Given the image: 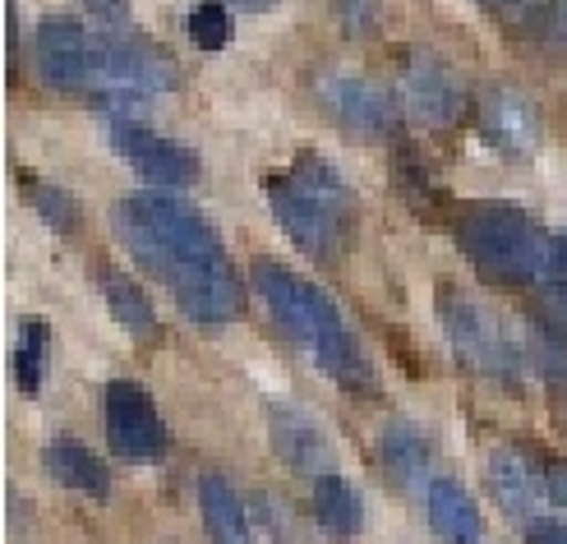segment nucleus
Instances as JSON below:
<instances>
[{
  "mask_svg": "<svg viewBox=\"0 0 567 544\" xmlns=\"http://www.w3.org/2000/svg\"><path fill=\"white\" fill-rule=\"evenodd\" d=\"M116 240L138 268H148L176 296L181 314L204 328L240 319L245 286L221 236L194 204L176 194H134L111 208Z\"/></svg>",
  "mask_w": 567,
  "mask_h": 544,
  "instance_id": "f257e3e1",
  "label": "nucleus"
},
{
  "mask_svg": "<svg viewBox=\"0 0 567 544\" xmlns=\"http://www.w3.org/2000/svg\"><path fill=\"white\" fill-rule=\"evenodd\" d=\"M249 281H254V296H259L264 309L277 319V328L287 332L300 351H309V360H315L337 388H347L355 397L379 392V374H374L370 356L360 351V341L351 337L342 309L332 305L328 291H319L309 277L291 273L277 259H259Z\"/></svg>",
  "mask_w": 567,
  "mask_h": 544,
  "instance_id": "f03ea898",
  "label": "nucleus"
},
{
  "mask_svg": "<svg viewBox=\"0 0 567 544\" xmlns=\"http://www.w3.org/2000/svg\"><path fill=\"white\" fill-rule=\"evenodd\" d=\"M272 217L309 259L337 264L355 236V194L342 181V171L319 153H300L287 171L268 176Z\"/></svg>",
  "mask_w": 567,
  "mask_h": 544,
  "instance_id": "7ed1b4c3",
  "label": "nucleus"
},
{
  "mask_svg": "<svg viewBox=\"0 0 567 544\" xmlns=\"http://www.w3.org/2000/svg\"><path fill=\"white\" fill-rule=\"evenodd\" d=\"M457 245L475 264V273L494 286H526L545 277L549 240L535 226V217L517 204H466L457 213Z\"/></svg>",
  "mask_w": 567,
  "mask_h": 544,
  "instance_id": "20e7f679",
  "label": "nucleus"
},
{
  "mask_svg": "<svg viewBox=\"0 0 567 544\" xmlns=\"http://www.w3.org/2000/svg\"><path fill=\"white\" fill-rule=\"evenodd\" d=\"M181 83V70L166 51L148 38H102L97 33V65H93V97L106 106H144Z\"/></svg>",
  "mask_w": 567,
  "mask_h": 544,
  "instance_id": "39448f33",
  "label": "nucleus"
},
{
  "mask_svg": "<svg viewBox=\"0 0 567 544\" xmlns=\"http://www.w3.org/2000/svg\"><path fill=\"white\" fill-rule=\"evenodd\" d=\"M443 328H447V341H452V351H457V360L466 369H475V374L513 383L526 369V356L517 347V337L503 328L498 314H489L485 305L471 300V296L452 291L443 300Z\"/></svg>",
  "mask_w": 567,
  "mask_h": 544,
  "instance_id": "423d86ee",
  "label": "nucleus"
},
{
  "mask_svg": "<svg viewBox=\"0 0 567 544\" xmlns=\"http://www.w3.org/2000/svg\"><path fill=\"white\" fill-rule=\"evenodd\" d=\"M102 420H106V443L116 456L125 462H162L166 448H172V434H166V424L153 407V397L130 383V379H111L106 392H102Z\"/></svg>",
  "mask_w": 567,
  "mask_h": 544,
  "instance_id": "0eeeda50",
  "label": "nucleus"
},
{
  "mask_svg": "<svg viewBox=\"0 0 567 544\" xmlns=\"http://www.w3.org/2000/svg\"><path fill=\"white\" fill-rule=\"evenodd\" d=\"M106 143L116 148V157L125 166H134L138 176L157 189H189L198 181V153L185 148V143L157 134L144 121L130 116H111L106 121Z\"/></svg>",
  "mask_w": 567,
  "mask_h": 544,
  "instance_id": "6e6552de",
  "label": "nucleus"
},
{
  "mask_svg": "<svg viewBox=\"0 0 567 544\" xmlns=\"http://www.w3.org/2000/svg\"><path fill=\"white\" fill-rule=\"evenodd\" d=\"M33 61L47 89L89 93L97 65V33L74 14H47L33 33Z\"/></svg>",
  "mask_w": 567,
  "mask_h": 544,
  "instance_id": "1a4fd4ad",
  "label": "nucleus"
},
{
  "mask_svg": "<svg viewBox=\"0 0 567 544\" xmlns=\"http://www.w3.org/2000/svg\"><path fill=\"white\" fill-rule=\"evenodd\" d=\"M396 89H402V106L430 130H452L466 116V83L434 51H406Z\"/></svg>",
  "mask_w": 567,
  "mask_h": 544,
  "instance_id": "9d476101",
  "label": "nucleus"
},
{
  "mask_svg": "<svg viewBox=\"0 0 567 544\" xmlns=\"http://www.w3.org/2000/svg\"><path fill=\"white\" fill-rule=\"evenodd\" d=\"M319 93H323V102L337 111V121H342L351 134H360V138H383V134H392V125H396V102H392V93L383 89V83L355 74V70H332V74H323V79H319Z\"/></svg>",
  "mask_w": 567,
  "mask_h": 544,
  "instance_id": "9b49d317",
  "label": "nucleus"
},
{
  "mask_svg": "<svg viewBox=\"0 0 567 544\" xmlns=\"http://www.w3.org/2000/svg\"><path fill=\"white\" fill-rule=\"evenodd\" d=\"M475 106H480V130L489 134L494 148L513 153V157H530L540 148V116H535V106L522 89H513V83H489Z\"/></svg>",
  "mask_w": 567,
  "mask_h": 544,
  "instance_id": "f8f14e48",
  "label": "nucleus"
},
{
  "mask_svg": "<svg viewBox=\"0 0 567 544\" xmlns=\"http://www.w3.org/2000/svg\"><path fill=\"white\" fill-rule=\"evenodd\" d=\"M485 480H489L494 503H498L522 531H526L530 522H540V517H545L549 475L535 471L517 448H498V452L489 456V466H485Z\"/></svg>",
  "mask_w": 567,
  "mask_h": 544,
  "instance_id": "ddd939ff",
  "label": "nucleus"
},
{
  "mask_svg": "<svg viewBox=\"0 0 567 544\" xmlns=\"http://www.w3.org/2000/svg\"><path fill=\"white\" fill-rule=\"evenodd\" d=\"M268 429H272V448L287 466L309 471V475H328V462H332L328 434L300 407H272Z\"/></svg>",
  "mask_w": 567,
  "mask_h": 544,
  "instance_id": "4468645a",
  "label": "nucleus"
},
{
  "mask_svg": "<svg viewBox=\"0 0 567 544\" xmlns=\"http://www.w3.org/2000/svg\"><path fill=\"white\" fill-rule=\"evenodd\" d=\"M424 507H430V526H434V535L443 544H485L480 507L457 480H430V490H424Z\"/></svg>",
  "mask_w": 567,
  "mask_h": 544,
  "instance_id": "2eb2a0df",
  "label": "nucleus"
},
{
  "mask_svg": "<svg viewBox=\"0 0 567 544\" xmlns=\"http://www.w3.org/2000/svg\"><path fill=\"white\" fill-rule=\"evenodd\" d=\"M42 466H47V475L55 484H65V490H74V494H89V499H106L111 494V475L102 466V456L89 443L70 439V434L47 443Z\"/></svg>",
  "mask_w": 567,
  "mask_h": 544,
  "instance_id": "dca6fc26",
  "label": "nucleus"
},
{
  "mask_svg": "<svg viewBox=\"0 0 567 544\" xmlns=\"http://www.w3.org/2000/svg\"><path fill=\"white\" fill-rule=\"evenodd\" d=\"M379 456H383V466L396 484H406V490H430V439L420 434V429L411 420H388L379 429Z\"/></svg>",
  "mask_w": 567,
  "mask_h": 544,
  "instance_id": "f3484780",
  "label": "nucleus"
},
{
  "mask_svg": "<svg viewBox=\"0 0 567 544\" xmlns=\"http://www.w3.org/2000/svg\"><path fill=\"white\" fill-rule=\"evenodd\" d=\"M198 512L213 544H254V517L221 475H198Z\"/></svg>",
  "mask_w": 567,
  "mask_h": 544,
  "instance_id": "a211bd4d",
  "label": "nucleus"
},
{
  "mask_svg": "<svg viewBox=\"0 0 567 544\" xmlns=\"http://www.w3.org/2000/svg\"><path fill=\"white\" fill-rule=\"evenodd\" d=\"M315 517H319V526H323L328 535H337V540L360 535V526H364V503H360L355 484H351L347 475L328 471V475L315 480Z\"/></svg>",
  "mask_w": 567,
  "mask_h": 544,
  "instance_id": "6ab92c4d",
  "label": "nucleus"
},
{
  "mask_svg": "<svg viewBox=\"0 0 567 544\" xmlns=\"http://www.w3.org/2000/svg\"><path fill=\"white\" fill-rule=\"evenodd\" d=\"M97 281H102V300H106V309H111V319H116L130 337L148 341V337L162 332L157 309H153V300H148L144 291H138V281H130L125 273H111V268H106Z\"/></svg>",
  "mask_w": 567,
  "mask_h": 544,
  "instance_id": "aec40b11",
  "label": "nucleus"
},
{
  "mask_svg": "<svg viewBox=\"0 0 567 544\" xmlns=\"http://www.w3.org/2000/svg\"><path fill=\"white\" fill-rule=\"evenodd\" d=\"M47 351H51V328L42 319H23L19 324V347H14V383H19V392H28V397L42 392Z\"/></svg>",
  "mask_w": 567,
  "mask_h": 544,
  "instance_id": "412c9836",
  "label": "nucleus"
},
{
  "mask_svg": "<svg viewBox=\"0 0 567 544\" xmlns=\"http://www.w3.org/2000/svg\"><path fill=\"white\" fill-rule=\"evenodd\" d=\"M23 185H28V204L38 208V217L51 226V232H61V236H74L79 232L83 213H79V204H74V198L61 185H47V181H33V176H28Z\"/></svg>",
  "mask_w": 567,
  "mask_h": 544,
  "instance_id": "4be33fe9",
  "label": "nucleus"
},
{
  "mask_svg": "<svg viewBox=\"0 0 567 544\" xmlns=\"http://www.w3.org/2000/svg\"><path fill=\"white\" fill-rule=\"evenodd\" d=\"M231 0H198L189 10V42L204 47V51H226L231 47Z\"/></svg>",
  "mask_w": 567,
  "mask_h": 544,
  "instance_id": "5701e85b",
  "label": "nucleus"
},
{
  "mask_svg": "<svg viewBox=\"0 0 567 544\" xmlns=\"http://www.w3.org/2000/svg\"><path fill=\"white\" fill-rule=\"evenodd\" d=\"M337 14H342L347 33L370 38L374 28H379V0H337Z\"/></svg>",
  "mask_w": 567,
  "mask_h": 544,
  "instance_id": "b1692460",
  "label": "nucleus"
},
{
  "mask_svg": "<svg viewBox=\"0 0 567 544\" xmlns=\"http://www.w3.org/2000/svg\"><path fill=\"white\" fill-rule=\"evenodd\" d=\"M545 281L558 296H567V226L558 236H549V254H545Z\"/></svg>",
  "mask_w": 567,
  "mask_h": 544,
  "instance_id": "393cba45",
  "label": "nucleus"
},
{
  "mask_svg": "<svg viewBox=\"0 0 567 544\" xmlns=\"http://www.w3.org/2000/svg\"><path fill=\"white\" fill-rule=\"evenodd\" d=\"M79 6L106 28H121L130 19V0H79Z\"/></svg>",
  "mask_w": 567,
  "mask_h": 544,
  "instance_id": "a878e982",
  "label": "nucleus"
},
{
  "mask_svg": "<svg viewBox=\"0 0 567 544\" xmlns=\"http://www.w3.org/2000/svg\"><path fill=\"white\" fill-rule=\"evenodd\" d=\"M526 544H567V526L540 517V522H530V526H526Z\"/></svg>",
  "mask_w": 567,
  "mask_h": 544,
  "instance_id": "bb28decb",
  "label": "nucleus"
},
{
  "mask_svg": "<svg viewBox=\"0 0 567 544\" xmlns=\"http://www.w3.org/2000/svg\"><path fill=\"white\" fill-rule=\"evenodd\" d=\"M549 499L567 512V462H554L549 466Z\"/></svg>",
  "mask_w": 567,
  "mask_h": 544,
  "instance_id": "cd10ccee",
  "label": "nucleus"
},
{
  "mask_svg": "<svg viewBox=\"0 0 567 544\" xmlns=\"http://www.w3.org/2000/svg\"><path fill=\"white\" fill-rule=\"evenodd\" d=\"M231 6H240V10H254V14H268L277 0H231Z\"/></svg>",
  "mask_w": 567,
  "mask_h": 544,
  "instance_id": "c85d7f7f",
  "label": "nucleus"
},
{
  "mask_svg": "<svg viewBox=\"0 0 567 544\" xmlns=\"http://www.w3.org/2000/svg\"><path fill=\"white\" fill-rule=\"evenodd\" d=\"M480 6H485V10H498V14H507V10H517L522 0H480Z\"/></svg>",
  "mask_w": 567,
  "mask_h": 544,
  "instance_id": "c756f323",
  "label": "nucleus"
},
{
  "mask_svg": "<svg viewBox=\"0 0 567 544\" xmlns=\"http://www.w3.org/2000/svg\"><path fill=\"white\" fill-rule=\"evenodd\" d=\"M558 33L567 38V0H558Z\"/></svg>",
  "mask_w": 567,
  "mask_h": 544,
  "instance_id": "7c9ffc66",
  "label": "nucleus"
},
{
  "mask_svg": "<svg viewBox=\"0 0 567 544\" xmlns=\"http://www.w3.org/2000/svg\"><path fill=\"white\" fill-rule=\"evenodd\" d=\"M558 300H567V296H558Z\"/></svg>",
  "mask_w": 567,
  "mask_h": 544,
  "instance_id": "2f4dec72",
  "label": "nucleus"
}]
</instances>
